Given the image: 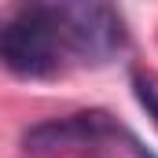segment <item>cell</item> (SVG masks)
<instances>
[{"label":"cell","mask_w":158,"mask_h":158,"mask_svg":"<svg viewBox=\"0 0 158 158\" xmlns=\"http://www.w3.org/2000/svg\"><path fill=\"white\" fill-rule=\"evenodd\" d=\"M129 48V26L110 4H11L0 11V66L19 81L96 70Z\"/></svg>","instance_id":"6da1fadb"},{"label":"cell","mask_w":158,"mask_h":158,"mask_svg":"<svg viewBox=\"0 0 158 158\" xmlns=\"http://www.w3.org/2000/svg\"><path fill=\"white\" fill-rule=\"evenodd\" d=\"M118 118L107 110H70L55 114L22 132V151L30 158H66V155H103L121 136Z\"/></svg>","instance_id":"7a4b0ae2"},{"label":"cell","mask_w":158,"mask_h":158,"mask_svg":"<svg viewBox=\"0 0 158 158\" xmlns=\"http://www.w3.org/2000/svg\"><path fill=\"white\" fill-rule=\"evenodd\" d=\"M132 92H136V103L147 110V118L158 125V85H155V77H147V74H132Z\"/></svg>","instance_id":"3957f363"},{"label":"cell","mask_w":158,"mask_h":158,"mask_svg":"<svg viewBox=\"0 0 158 158\" xmlns=\"http://www.w3.org/2000/svg\"><path fill=\"white\" fill-rule=\"evenodd\" d=\"M107 155H110V158H158L155 151H147V147H143L129 129H121V136L110 143V151H107Z\"/></svg>","instance_id":"277c9868"}]
</instances>
